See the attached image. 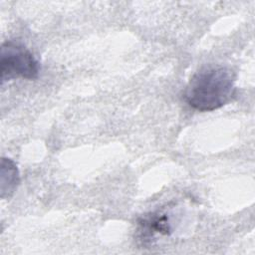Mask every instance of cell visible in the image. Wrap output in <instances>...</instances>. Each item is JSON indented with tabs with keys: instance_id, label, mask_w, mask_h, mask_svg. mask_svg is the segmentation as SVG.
<instances>
[{
	"instance_id": "obj_1",
	"label": "cell",
	"mask_w": 255,
	"mask_h": 255,
	"mask_svg": "<svg viewBox=\"0 0 255 255\" xmlns=\"http://www.w3.org/2000/svg\"><path fill=\"white\" fill-rule=\"evenodd\" d=\"M235 92L233 71L223 66H209L191 77L183 92V99L194 110L211 112L228 104Z\"/></svg>"
},
{
	"instance_id": "obj_2",
	"label": "cell",
	"mask_w": 255,
	"mask_h": 255,
	"mask_svg": "<svg viewBox=\"0 0 255 255\" xmlns=\"http://www.w3.org/2000/svg\"><path fill=\"white\" fill-rule=\"evenodd\" d=\"M1 83L23 78L35 80L39 76L40 64L34 55L22 44L7 41L1 45Z\"/></svg>"
},
{
	"instance_id": "obj_3",
	"label": "cell",
	"mask_w": 255,
	"mask_h": 255,
	"mask_svg": "<svg viewBox=\"0 0 255 255\" xmlns=\"http://www.w3.org/2000/svg\"><path fill=\"white\" fill-rule=\"evenodd\" d=\"M139 238L143 243H149L156 234L167 235L170 233V223L166 213H149L138 220Z\"/></svg>"
},
{
	"instance_id": "obj_4",
	"label": "cell",
	"mask_w": 255,
	"mask_h": 255,
	"mask_svg": "<svg viewBox=\"0 0 255 255\" xmlns=\"http://www.w3.org/2000/svg\"><path fill=\"white\" fill-rule=\"evenodd\" d=\"M20 182L19 171L16 164L10 158H2L1 161V198H10Z\"/></svg>"
}]
</instances>
